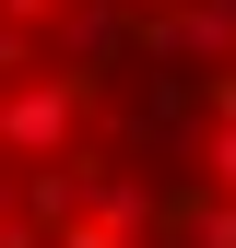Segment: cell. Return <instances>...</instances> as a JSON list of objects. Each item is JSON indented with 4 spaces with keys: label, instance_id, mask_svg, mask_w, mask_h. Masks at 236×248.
<instances>
[{
    "label": "cell",
    "instance_id": "1",
    "mask_svg": "<svg viewBox=\"0 0 236 248\" xmlns=\"http://www.w3.org/2000/svg\"><path fill=\"white\" fill-rule=\"evenodd\" d=\"M0 248H236V0H0Z\"/></svg>",
    "mask_w": 236,
    "mask_h": 248
}]
</instances>
